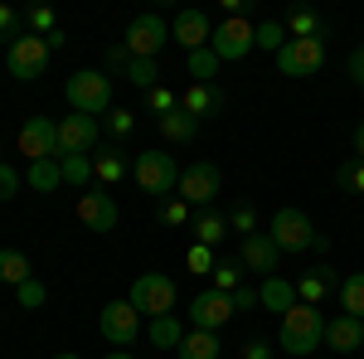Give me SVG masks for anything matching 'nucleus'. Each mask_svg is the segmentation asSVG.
Masks as SVG:
<instances>
[{"mask_svg":"<svg viewBox=\"0 0 364 359\" xmlns=\"http://www.w3.org/2000/svg\"><path fill=\"white\" fill-rule=\"evenodd\" d=\"M282 355L287 359H306L316 355L321 345H326V316H321V306H306L296 301L287 316H282Z\"/></svg>","mask_w":364,"mask_h":359,"instance_id":"nucleus-1","label":"nucleus"},{"mask_svg":"<svg viewBox=\"0 0 364 359\" xmlns=\"http://www.w3.org/2000/svg\"><path fill=\"white\" fill-rule=\"evenodd\" d=\"M63 97H68V107L83 112V117H107L112 112V78L102 68H78L63 83Z\"/></svg>","mask_w":364,"mask_h":359,"instance_id":"nucleus-2","label":"nucleus"},{"mask_svg":"<svg viewBox=\"0 0 364 359\" xmlns=\"http://www.w3.org/2000/svg\"><path fill=\"white\" fill-rule=\"evenodd\" d=\"M180 161L170 156V151H141L136 161H132V180H136L146 194H156V199H170V190L180 185Z\"/></svg>","mask_w":364,"mask_h":359,"instance_id":"nucleus-3","label":"nucleus"},{"mask_svg":"<svg viewBox=\"0 0 364 359\" xmlns=\"http://www.w3.org/2000/svg\"><path fill=\"white\" fill-rule=\"evenodd\" d=\"M49 58H54V44H49V39H39V34H20V39L5 49V68H10V78L34 83V78L49 73Z\"/></svg>","mask_w":364,"mask_h":359,"instance_id":"nucleus-4","label":"nucleus"},{"mask_svg":"<svg viewBox=\"0 0 364 359\" xmlns=\"http://www.w3.org/2000/svg\"><path fill=\"white\" fill-rule=\"evenodd\" d=\"M132 306H136L146 321H161V316H175V282L166 272H141L132 282Z\"/></svg>","mask_w":364,"mask_h":359,"instance_id":"nucleus-5","label":"nucleus"},{"mask_svg":"<svg viewBox=\"0 0 364 359\" xmlns=\"http://www.w3.org/2000/svg\"><path fill=\"white\" fill-rule=\"evenodd\" d=\"M219 185H224V175H219V166H209V161H190V166L180 170V185H175V199H185L190 209H209V204L219 199Z\"/></svg>","mask_w":364,"mask_h":359,"instance_id":"nucleus-6","label":"nucleus"},{"mask_svg":"<svg viewBox=\"0 0 364 359\" xmlns=\"http://www.w3.org/2000/svg\"><path fill=\"white\" fill-rule=\"evenodd\" d=\"M209 49L224 58V63H233V58H248V49H257V25H248V15H224V20L214 25Z\"/></svg>","mask_w":364,"mask_h":359,"instance_id":"nucleus-7","label":"nucleus"},{"mask_svg":"<svg viewBox=\"0 0 364 359\" xmlns=\"http://www.w3.org/2000/svg\"><path fill=\"white\" fill-rule=\"evenodd\" d=\"M20 156H25L29 166H34V161H63L54 117H29L25 127H20Z\"/></svg>","mask_w":364,"mask_h":359,"instance_id":"nucleus-8","label":"nucleus"},{"mask_svg":"<svg viewBox=\"0 0 364 359\" xmlns=\"http://www.w3.org/2000/svg\"><path fill=\"white\" fill-rule=\"evenodd\" d=\"M122 44H127L132 58H151V63H156V54L170 44V25L161 15H136V20L127 25V39H122Z\"/></svg>","mask_w":364,"mask_h":359,"instance_id":"nucleus-9","label":"nucleus"},{"mask_svg":"<svg viewBox=\"0 0 364 359\" xmlns=\"http://www.w3.org/2000/svg\"><path fill=\"white\" fill-rule=\"evenodd\" d=\"M277 68L287 78H311L326 68V39H287L277 54Z\"/></svg>","mask_w":364,"mask_h":359,"instance_id":"nucleus-10","label":"nucleus"},{"mask_svg":"<svg viewBox=\"0 0 364 359\" xmlns=\"http://www.w3.org/2000/svg\"><path fill=\"white\" fill-rule=\"evenodd\" d=\"M97 136H102V122L97 117H83V112L58 117V151L63 156H92L97 151Z\"/></svg>","mask_w":364,"mask_h":359,"instance_id":"nucleus-11","label":"nucleus"},{"mask_svg":"<svg viewBox=\"0 0 364 359\" xmlns=\"http://www.w3.org/2000/svg\"><path fill=\"white\" fill-rule=\"evenodd\" d=\"M97 331H102L107 345L122 350V345H132V340L141 335V311L132 301H107L102 311H97Z\"/></svg>","mask_w":364,"mask_h":359,"instance_id":"nucleus-12","label":"nucleus"},{"mask_svg":"<svg viewBox=\"0 0 364 359\" xmlns=\"http://www.w3.org/2000/svg\"><path fill=\"white\" fill-rule=\"evenodd\" d=\"M267 233H272V243H277L282 252H306L311 243H316V228H311V219L301 209H277Z\"/></svg>","mask_w":364,"mask_h":359,"instance_id":"nucleus-13","label":"nucleus"},{"mask_svg":"<svg viewBox=\"0 0 364 359\" xmlns=\"http://www.w3.org/2000/svg\"><path fill=\"white\" fill-rule=\"evenodd\" d=\"M233 316H238L233 296H228V291H214V286L199 291L195 301H190V326H195V331H219V326H228Z\"/></svg>","mask_w":364,"mask_h":359,"instance_id":"nucleus-14","label":"nucleus"},{"mask_svg":"<svg viewBox=\"0 0 364 359\" xmlns=\"http://www.w3.org/2000/svg\"><path fill=\"white\" fill-rule=\"evenodd\" d=\"M238 262H243V272H257V277H277L282 248L272 243V233H252V238H243V248H238Z\"/></svg>","mask_w":364,"mask_h":359,"instance_id":"nucleus-15","label":"nucleus"},{"mask_svg":"<svg viewBox=\"0 0 364 359\" xmlns=\"http://www.w3.org/2000/svg\"><path fill=\"white\" fill-rule=\"evenodd\" d=\"M170 34H175V44H180L185 54H195V49H209L214 25H209V15H204V10H180V15H175V25H170Z\"/></svg>","mask_w":364,"mask_h":359,"instance_id":"nucleus-16","label":"nucleus"},{"mask_svg":"<svg viewBox=\"0 0 364 359\" xmlns=\"http://www.w3.org/2000/svg\"><path fill=\"white\" fill-rule=\"evenodd\" d=\"M224 102H228V97H224V87H219V83H190L185 92H180V107L190 112L199 127H204L209 117H219V112H224Z\"/></svg>","mask_w":364,"mask_h":359,"instance_id":"nucleus-17","label":"nucleus"},{"mask_svg":"<svg viewBox=\"0 0 364 359\" xmlns=\"http://www.w3.org/2000/svg\"><path fill=\"white\" fill-rule=\"evenodd\" d=\"M78 219L92 228V233H112L117 228V199L102 190H83L78 194Z\"/></svg>","mask_w":364,"mask_h":359,"instance_id":"nucleus-18","label":"nucleus"},{"mask_svg":"<svg viewBox=\"0 0 364 359\" xmlns=\"http://www.w3.org/2000/svg\"><path fill=\"white\" fill-rule=\"evenodd\" d=\"M326 350L331 355H355V350H364V321H355V316H331L326 321Z\"/></svg>","mask_w":364,"mask_h":359,"instance_id":"nucleus-19","label":"nucleus"},{"mask_svg":"<svg viewBox=\"0 0 364 359\" xmlns=\"http://www.w3.org/2000/svg\"><path fill=\"white\" fill-rule=\"evenodd\" d=\"M92 175H97L102 185H122V180L132 175V156H127L117 141H107V146L92 151Z\"/></svg>","mask_w":364,"mask_h":359,"instance_id":"nucleus-20","label":"nucleus"},{"mask_svg":"<svg viewBox=\"0 0 364 359\" xmlns=\"http://www.w3.org/2000/svg\"><path fill=\"white\" fill-rule=\"evenodd\" d=\"M331 291H340V277H336V267H311L306 277H296V301H306V306H321Z\"/></svg>","mask_w":364,"mask_h":359,"instance_id":"nucleus-21","label":"nucleus"},{"mask_svg":"<svg viewBox=\"0 0 364 359\" xmlns=\"http://www.w3.org/2000/svg\"><path fill=\"white\" fill-rule=\"evenodd\" d=\"M257 306H267V311L287 316V311L296 306V282H287V277H262V286H257Z\"/></svg>","mask_w":364,"mask_h":359,"instance_id":"nucleus-22","label":"nucleus"},{"mask_svg":"<svg viewBox=\"0 0 364 359\" xmlns=\"http://www.w3.org/2000/svg\"><path fill=\"white\" fill-rule=\"evenodd\" d=\"M287 39H331V25H326L316 10L296 5V10L287 15Z\"/></svg>","mask_w":364,"mask_h":359,"instance_id":"nucleus-23","label":"nucleus"},{"mask_svg":"<svg viewBox=\"0 0 364 359\" xmlns=\"http://www.w3.org/2000/svg\"><path fill=\"white\" fill-rule=\"evenodd\" d=\"M156 127H161V136H166L170 146H190V141L199 136V122H195V117H190L185 107H175L170 117H161Z\"/></svg>","mask_w":364,"mask_h":359,"instance_id":"nucleus-24","label":"nucleus"},{"mask_svg":"<svg viewBox=\"0 0 364 359\" xmlns=\"http://www.w3.org/2000/svg\"><path fill=\"white\" fill-rule=\"evenodd\" d=\"M224 238H228V214L199 209V214H195V243H204V248H219Z\"/></svg>","mask_w":364,"mask_h":359,"instance_id":"nucleus-25","label":"nucleus"},{"mask_svg":"<svg viewBox=\"0 0 364 359\" xmlns=\"http://www.w3.org/2000/svg\"><path fill=\"white\" fill-rule=\"evenodd\" d=\"M175 355H180V359H219V355H224V345H219V335H214V331H190L185 340H180Z\"/></svg>","mask_w":364,"mask_h":359,"instance_id":"nucleus-26","label":"nucleus"},{"mask_svg":"<svg viewBox=\"0 0 364 359\" xmlns=\"http://www.w3.org/2000/svg\"><path fill=\"white\" fill-rule=\"evenodd\" d=\"M25 185L39 190V194H54L58 185H63V166H58V161H34V166L25 170Z\"/></svg>","mask_w":364,"mask_h":359,"instance_id":"nucleus-27","label":"nucleus"},{"mask_svg":"<svg viewBox=\"0 0 364 359\" xmlns=\"http://www.w3.org/2000/svg\"><path fill=\"white\" fill-rule=\"evenodd\" d=\"M146 335H151V345H156V350H180V340H185L190 331H185L175 316H161V321H151V326H146Z\"/></svg>","mask_w":364,"mask_h":359,"instance_id":"nucleus-28","label":"nucleus"},{"mask_svg":"<svg viewBox=\"0 0 364 359\" xmlns=\"http://www.w3.org/2000/svg\"><path fill=\"white\" fill-rule=\"evenodd\" d=\"M340 311L355 316V321H364V272L340 277Z\"/></svg>","mask_w":364,"mask_h":359,"instance_id":"nucleus-29","label":"nucleus"},{"mask_svg":"<svg viewBox=\"0 0 364 359\" xmlns=\"http://www.w3.org/2000/svg\"><path fill=\"white\" fill-rule=\"evenodd\" d=\"M29 257L25 252H15V248H0V282H10V286H25L29 282Z\"/></svg>","mask_w":364,"mask_h":359,"instance_id":"nucleus-30","label":"nucleus"},{"mask_svg":"<svg viewBox=\"0 0 364 359\" xmlns=\"http://www.w3.org/2000/svg\"><path fill=\"white\" fill-rule=\"evenodd\" d=\"M219 63H224V58L214 54V49H195V54H190V78H195V83H214V78H219Z\"/></svg>","mask_w":364,"mask_h":359,"instance_id":"nucleus-31","label":"nucleus"},{"mask_svg":"<svg viewBox=\"0 0 364 359\" xmlns=\"http://www.w3.org/2000/svg\"><path fill=\"white\" fill-rule=\"evenodd\" d=\"M25 34H39V39H49V34H58V20L49 5H29L25 10Z\"/></svg>","mask_w":364,"mask_h":359,"instance_id":"nucleus-32","label":"nucleus"},{"mask_svg":"<svg viewBox=\"0 0 364 359\" xmlns=\"http://www.w3.org/2000/svg\"><path fill=\"white\" fill-rule=\"evenodd\" d=\"M58 166H63V185L87 190V180H92V156H63Z\"/></svg>","mask_w":364,"mask_h":359,"instance_id":"nucleus-33","label":"nucleus"},{"mask_svg":"<svg viewBox=\"0 0 364 359\" xmlns=\"http://www.w3.org/2000/svg\"><path fill=\"white\" fill-rule=\"evenodd\" d=\"M127 78H132L141 92H151V87H161V68H156L151 58H132V63H127Z\"/></svg>","mask_w":364,"mask_h":359,"instance_id":"nucleus-34","label":"nucleus"},{"mask_svg":"<svg viewBox=\"0 0 364 359\" xmlns=\"http://www.w3.org/2000/svg\"><path fill=\"white\" fill-rule=\"evenodd\" d=\"M20 34H25V10H15V5H0V44L10 49Z\"/></svg>","mask_w":364,"mask_h":359,"instance_id":"nucleus-35","label":"nucleus"},{"mask_svg":"<svg viewBox=\"0 0 364 359\" xmlns=\"http://www.w3.org/2000/svg\"><path fill=\"white\" fill-rule=\"evenodd\" d=\"M228 233H243V238H252V233H257V209H252L248 199L228 209Z\"/></svg>","mask_w":364,"mask_h":359,"instance_id":"nucleus-36","label":"nucleus"},{"mask_svg":"<svg viewBox=\"0 0 364 359\" xmlns=\"http://www.w3.org/2000/svg\"><path fill=\"white\" fill-rule=\"evenodd\" d=\"M156 219L166 223V228H185V223H190V204H185V199H161V204H156Z\"/></svg>","mask_w":364,"mask_h":359,"instance_id":"nucleus-37","label":"nucleus"},{"mask_svg":"<svg viewBox=\"0 0 364 359\" xmlns=\"http://www.w3.org/2000/svg\"><path fill=\"white\" fill-rule=\"evenodd\" d=\"M180 107V92H175V87H151V92H146V112H156V117H170V112Z\"/></svg>","mask_w":364,"mask_h":359,"instance_id":"nucleus-38","label":"nucleus"},{"mask_svg":"<svg viewBox=\"0 0 364 359\" xmlns=\"http://www.w3.org/2000/svg\"><path fill=\"white\" fill-rule=\"evenodd\" d=\"M243 262H219V267H214V291H228V296H233V291H238V286H243Z\"/></svg>","mask_w":364,"mask_h":359,"instance_id":"nucleus-39","label":"nucleus"},{"mask_svg":"<svg viewBox=\"0 0 364 359\" xmlns=\"http://www.w3.org/2000/svg\"><path fill=\"white\" fill-rule=\"evenodd\" d=\"M282 44H287V25L282 20H267V25H257V49H267V54L277 58Z\"/></svg>","mask_w":364,"mask_h":359,"instance_id":"nucleus-40","label":"nucleus"},{"mask_svg":"<svg viewBox=\"0 0 364 359\" xmlns=\"http://www.w3.org/2000/svg\"><path fill=\"white\" fill-rule=\"evenodd\" d=\"M336 185H340V190H350V194H364V161L350 156V161L336 170Z\"/></svg>","mask_w":364,"mask_h":359,"instance_id":"nucleus-41","label":"nucleus"},{"mask_svg":"<svg viewBox=\"0 0 364 359\" xmlns=\"http://www.w3.org/2000/svg\"><path fill=\"white\" fill-rule=\"evenodd\" d=\"M185 267L199 277H214V267H219V257H214V248H204V243H195V248L185 252Z\"/></svg>","mask_w":364,"mask_h":359,"instance_id":"nucleus-42","label":"nucleus"},{"mask_svg":"<svg viewBox=\"0 0 364 359\" xmlns=\"http://www.w3.org/2000/svg\"><path fill=\"white\" fill-rule=\"evenodd\" d=\"M44 296H49V291H44V282H39V277H29L25 286H15V301L25 306V311H39V306H44Z\"/></svg>","mask_w":364,"mask_h":359,"instance_id":"nucleus-43","label":"nucleus"},{"mask_svg":"<svg viewBox=\"0 0 364 359\" xmlns=\"http://www.w3.org/2000/svg\"><path fill=\"white\" fill-rule=\"evenodd\" d=\"M107 132H112V136H132V132H136V112L132 107L107 112Z\"/></svg>","mask_w":364,"mask_h":359,"instance_id":"nucleus-44","label":"nucleus"},{"mask_svg":"<svg viewBox=\"0 0 364 359\" xmlns=\"http://www.w3.org/2000/svg\"><path fill=\"white\" fill-rule=\"evenodd\" d=\"M20 185H25V175H20L15 166H5V161H0V204H5V199H15V194H20Z\"/></svg>","mask_w":364,"mask_h":359,"instance_id":"nucleus-45","label":"nucleus"},{"mask_svg":"<svg viewBox=\"0 0 364 359\" xmlns=\"http://www.w3.org/2000/svg\"><path fill=\"white\" fill-rule=\"evenodd\" d=\"M243 359H277V350H272L267 340H248V345H243Z\"/></svg>","mask_w":364,"mask_h":359,"instance_id":"nucleus-46","label":"nucleus"},{"mask_svg":"<svg viewBox=\"0 0 364 359\" xmlns=\"http://www.w3.org/2000/svg\"><path fill=\"white\" fill-rule=\"evenodd\" d=\"M233 306H238V311H252V306H257V286H248V282H243V286L233 291Z\"/></svg>","mask_w":364,"mask_h":359,"instance_id":"nucleus-47","label":"nucleus"},{"mask_svg":"<svg viewBox=\"0 0 364 359\" xmlns=\"http://www.w3.org/2000/svg\"><path fill=\"white\" fill-rule=\"evenodd\" d=\"M350 83L364 87V49H355V54H350Z\"/></svg>","mask_w":364,"mask_h":359,"instance_id":"nucleus-48","label":"nucleus"},{"mask_svg":"<svg viewBox=\"0 0 364 359\" xmlns=\"http://www.w3.org/2000/svg\"><path fill=\"white\" fill-rule=\"evenodd\" d=\"M132 63V54H127V44H117V49H107V68H127Z\"/></svg>","mask_w":364,"mask_h":359,"instance_id":"nucleus-49","label":"nucleus"},{"mask_svg":"<svg viewBox=\"0 0 364 359\" xmlns=\"http://www.w3.org/2000/svg\"><path fill=\"white\" fill-rule=\"evenodd\" d=\"M355 161H364V122L355 127Z\"/></svg>","mask_w":364,"mask_h":359,"instance_id":"nucleus-50","label":"nucleus"},{"mask_svg":"<svg viewBox=\"0 0 364 359\" xmlns=\"http://www.w3.org/2000/svg\"><path fill=\"white\" fill-rule=\"evenodd\" d=\"M102 359H136V355H127V350H107Z\"/></svg>","mask_w":364,"mask_h":359,"instance_id":"nucleus-51","label":"nucleus"},{"mask_svg":"<svg viewBox=\"0 0 364 359\" xmlns=\"http://www.w3.org/2000/svg\"><path fill=\"white\" fill-rule=\"evenodd\" d=\"M54 359H83V355H73V350H63V355H54Z\"/></svg>","mask_w":364,"mask_h":359,"instance_id":"nucleus-52","label":"nucleus"},{"mask_svg":"<svg viewBox=\"0 0 364 359\" xmlns=\"http://www.w3.org/2000/svg\"><path fill=\"white\" fill-rule=\"evenodd\" d=\"M277 359H287V355H277Z\"/></svg>","mask_w":364,"mask_h":359,"instance_id":"nucleus-53","label":"nucleus"}]
</instances>
